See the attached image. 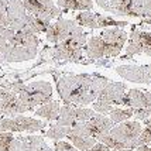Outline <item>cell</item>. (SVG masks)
Listing matches in <instances>:
<instances>
[{"instance_id":"4dcf8cb0","label":"cell","mask_w":151,"mask_h":151,"mask_svg":"<svg viewBox=\"0 0 151 151\" xmlns=\"http://www.w3.org/2000/svg\"><path fill=\"white\" fill-rule=\"evenodd\" d=\"M55 151H79L78 148H75L71 143L68 141H55V147H54Z\"/></svg>"},{"instance_id":"d4e9b609","label":"cell","mask_w":151,"mask_h":151,"mask_svg":"<svg viewBox=\"0 0 151 151\" xmlns=\"http://www.w3.org/2000/svg\"><path fill=\"white\" fill-rule=\"evenodd\" d=\"M14 31L10 28L0 27V65L4 64V54L9 48V41L13 37Z\"/></svg>"},{"instance_id":"f546056e","label":"cell","mask_w":151,"mask_h":151,"mask_svg":"<svg viewBox=\"0 0 151 151\" xmlns=\"http://www.w3.org/2000/svg\"><path fill=\"white\" fill-rule=\"evenodd\" d=\"M148 143H151V129L150 127H144L141 134H140V137H138V147L147 145Z\"/></svg>"},{"instance_id":"484cf974","label":"cell","mask_w":151,"mask_h":151,"mask_svg":"<svg viewBox=\"0 0 151 151\" xmlns=\"http://www.w3.org/2000/svg\"><path fill=\"white\" fill-rule=\"evenodd\" d=\"M69 130H71V127H62V126H58L55 123L50 127V130H47L45 136L54 141H61L62 138H65L69 134Z\"/></svg>"},{"instance_id":"7c38bea8","label":"cell","mask_w":151,"mask_h":151,"mask_svg":"<svg viewBox=\"0 0 151 151\" xmlns=\"http://www.w3.org/2000/svg\"><path fill=\"white\" fill-rule=\"evenodd\" d=\"M23 3L27 13L34 17L44 16L51 20L62 17V10L54 3V0H23Z\"/></svg>"},{"instance_id":"1f68e13d","label":"cell","mask_w":151,"mask_h":151,"mask_svg":"<svg viewBox=\"0 0 151 151\" xmlns=\"http://www.w3.org/2000/svg\"><path fill=\"white\" fill-rule=\"evenodd\" d=\"M89 151H112L109 147H106L105 144H102V143H98V144H95V147H92Z\"/></svg>"},{"instance_id":"4316f807","label":"cell","mask_w":151,"mask_h":151,"mask_svg":"<svg viewBox=\"0 0 151 151\" xmlns=\"http://www.w3.org/2000/svg\"><path fill=\"white\" fill-rule=\"evenodd\" d=\"M14 138L16 137L13 136V133L9 132L0 133V151H12Z\"/></svg>"},{"instance_id":"6da1fadb","label":"cell","mask_w":151,"mask_h":151,"mask_svg":"<svg viewBox=\"0 0 151 151\" xmlns=\"http://www.w3.org/2000/svg\"><path fill=\"white\" fill-rule=\"evenodd\" d=\"M54 81L64 105L85 107L88 105H93L98 100L99 93L109 79L98 73H61Z\"/></svg>"},{"instance_id":"cb8c5ba5","label":"cell","mask_w":151,"mask_h":151,"mask_svg":"<svg viewBox=\"0 0 151 151\" xmlns=\"http://www.w3.org/2000/svg\"><path fill=\"white\" fill-rule=\"evenodd\" d=\"M68 140L72 141V145L75 148H78L79 151H89L95 144H98V141L95 138L89 137H78V136H68Z\"/></svg>"},{"instance_id":"3957f363","label":"cell","mask_w":151,"mask_h":151,"mask_svg":"<svg viewBox=\"0 0 151 151\" xmlns=\"http://www.w3.org/2000/svg\"><path fill=\"white\" fill-rule=\"evenodd\" d=\"M143 132V127L137 120H129L116 124L109 134L99 140L112 151L116 150H136L138 148V137Z\"/></svg>"},{"instance_id":"ba28073f","label":"cell","mask_w":151,"mask_h":151,"mask_svg":"<svg viewBox=\"0 0 151 151\" xmlns=\"http://www.w3.org/2000/svg\"><path fill=\"white\" fill-rule=\"evenodd\" d=\"M79 24L75 21V19H64V17H59L57 19L55 23H52L50 28L47 30V40L48 42L51 44H59L62 41H65L66 38H69L76 30L79 28Z\"/></svg>"},{"instance_id":"52a82bcc","label":"cell","mask_w":151,"mask_h":151,"mask_svg":"<svg viewBox=\"0 0 151 151\" xmlns=\"http://www.w3.org/2000/svg\"><path fill=\"white\" fill-rule=\"evenodd\" d=\"M47 127V122L38 120L34 117H27L23 114H19L16 117H4L0 119V133H35Z\"/></svg>"},{"instance_id":"5b68a950","label":"cell","mask_w":151,"mask_h":151,"mask_svg":"<svg viewBox=\"0 0 151 151\" xmlns=\"http://www.w3.org/2000/svg\"><path fill=\"white\" fill-rule=\"evenodd\" d=\"M100 9L114 16L124 17H141L148 19L151 16V0H95Z\"/></svg>"},{"instance_id":"8992f818","label":"cell","mask_w":151,"mask_h":151,"mask_svg":"<svg viewBox=\"0 0 151 151\" xmlns=\"http://www.w3.org/2000/svg\"><path fill=\"white\" fill-rule=\"evenodd\" d=\"M113 127H114V123H113L107 116L100 114V113H96L89 122L76 123L75 126H72L68 136L95 138L99 143V140L103 137V136L109 134ZM68 136H66V137H68Z\"/></svg>"},{"instance_id":"e0dca14e","label":"cell","mask_w":151,"mask_h":151,"mask_svg":"<svg viewBox=\"0 0 151 151\" xmlns=\"http://www.w3.org/2000/svg\"><path fill=\"white\" fill-rule=\"evenodd\" d=\"M123 106L137 109H151V92L140 91V89H129L126 93Z\"/></svg>"},{"instance_id":"4fadbf2b","label":"cell","mask_w":151,"mask_h":151,"mask_svg":"<svg viewBox=\"0 0 151 151\" xmlns=\"http://www.w3.org/2000/svg\"><path fill=\"white\" fill-rule=\"evenodd\" d=\"M126 93H127V86L122 82H114V81H107V83L105 85V88L100 91L99 93L98 100L107 103L110 106H123L124 102Z\"/></svg>"},{"instance_id":"e575fe53","label":"cell","mask_w":151,"mask_h":151,"mask_svg":"<svg viewBox=\"0 0 151 151\" xmlns=\"http://www.w3.org/2000/svg\"><path fill=\"white\" fill-rule=\"evenodd\" d=\"M144 124H145V127H150V129H151V117L145 120V122H144Z\"/></svg>"},{"instance_id":"5bb4252c","label":"cell","mask_w":151,"mask_h":151,"mask_svg":"<svg viewBox=\"0 0 151 151\" xmlns=\"http://www.w3.org/2000/svg\"><path fill=\"white\" fill-rule=\"evenodd\" d=\"M24 112H27V109L20 102L19 95L7 89H0V116L16 117Z\"/></svg>"},{"instance_id":"7402d4cb","label":"cell","mask_w":151,"mask_h":151,"mask_svg":"<svg viewBox=\"0 0 151 151\" xmlns=\"http://www.w3.org/2000/svg\"><path fill=\"white\" fill-rule=\"evenodd\" d=\"M134 116V110L132 107H126V109H122V107H114L112 112L109 113V119L112 120L114 124H120L123 122H127L129 119H132Z\"/></svg>"},{"instance_id":"f1b7e54d","label":"cell","mask_w":151,"mask_h":151,"mask_svg":"<svg viewBox=\"0 0 151 151\" xmlns=\"http://www.w3.org/2000/svg\"><path fill=\"white\" fill-rule=\"evenodd\" d=\"M7 6L9 0H0V27L7 28Z\"/></svg>"},{"instance_id":"d590c367","label":"cell","mask_w":151,"mask_h":151,"mask_svg":"<svg viewBox=\"0 0 151 151\" xmlns=\"http://www.w3.org/2000/svg\"><path fill=\"white\" fill-rule=\"evenodd\" d=\"M116 151H133V150H116Z\"/></svg>"},{"instance_id":"d6a6232c","label":"cell","mask_w":151,"mask_h":151,"mask_svg":"<svg viewBox=\"0 0 151 151\" xmlns=\"http://www.w3.org/2000/svg\"><path fill=\"white\" fill-rule=\"evenodd\" d=\"M134 151H151V147H148V145H141V147L136 148Z\"/></svg>"},{"instance_id":"603a6c76","label":"cell","mask_w":151,"mask_h":151,"mask_svg":"<svg viewBox=\"0 0 151 151\" xmlns=\"http://www.w3.org/2000/svg\"><path fill=\"white\" fill-rule=\"evenodd\" d=\"M129 26V21L124 20H116L113 17L100 16L98 14V27L99 28H123Z\"/></svg>"},{"instance_id":"ffe728a7","label":"cell","mask_w":151,"mask_h":151,"mask_svg":"<svg viewBox=\"0 0 151 151\" xmlns=\"http://www.w3.org/2000/svg\"><path fill=\"white\" fill-rule=\"evenodd\" d=\"M59 110H61V105L57 100H51L45 105L40 106L38 109L34 110V114L37 117H42L45 120H57L59 116Z\"/></svg>"},{"instance_id":"83f0119b","label":"cell","mask_w":151,"mask_h":151,"mask_svg":"<svg viewBox=\"0 0 151 151\" xmlns=\"http://www.w3.org/2000/svg\"><path fill=\"white\" fill-rule=\"evenodd\" d=\"M93 110L96 113H100V114H109V113L112 112L113 109V106H110V105H107V103H103V102H100V100H96L95 103H93Z\"/></svg>"},{"instance_id":"277c9868","label":"cell","mask_w":151,"mask_h":151,"mask_svg":"<svg viewBox=\"0 0 151 151\" xmlns=\"http://www.w3.org/2000/svg\"><path fill=\"white\" fill-rule=\"evenodd\" d=\"M88 42V34L83 31L82 27H79L78 30L65 41L55 44L50 50L45 48L44 51L48 52V57L57 61L59 64H65V62H81L83 59V47Z\"/></svg>"},{"instance_id":"8d00e7d4","label":"cell","mask_w":151,"mask_h":151,"mask_svg":"<svg viewBox=\"0 0 151 151\" xmlns=\"http://www.w3.org/2000/svg\"><path fill=\"white\" fill-rule=\"evenodd\" d=\"M148 19H151V16H150V17H148Z\"/></svg>"},{"instance_id":"44dd1931","label":"cell","mask_w":151,"mask_h":151,"mask_svg":"<svg viewBox=\"0 0 151 151\" xmlns=\"http://www.w3.org/2000/svg\"><path fill=\"white\" fill-rule=\"evenodd\" d=\"M75 21L78 23L81 27H86V28H99L98 27V14L92 13V12H79L75 16Z\"/></svg>"},{"instance_id":"9a60e30c","label":"cell","mask_w":151,"mask_h":151,"mask_svg":"<svg viewBox=\"0 0 151 151\" xmlns=\"http://www.w3.org/2000/svg\"><path fill=\"white\" fill-rule=\"evenodd\" d=\"M12 151H52L42 136H19L14 138Z\"/></svg>"},{"instance_id":"d6986e66","label":"cell","mask_w":151,"mask_h":151,"mask_svg":"<svg viewBox=\"0 0 151 151\" xmlns=\"http://www.w3.org/2000/svg\"><path fill=\"white\" fill-rule=\"evenodd\" d=\"M57 3L62 12L68 10L91 12L93 9V0H57Z\"/></svg>"},{"instance_id":"7a4b0ae2","label":"cell","mask_w":151,"mask_h":151,"mask_svg":"<svg viewBox=\"0 0 151 151\" xmlns=\"http://www.w3.org/2000/svg\"><path fill=\"white\" fill-rule=\"evenodd\" d=\"M127 33L122 28H106L99 35H93L88 40L85 45L86 64L110 57H117L123 50Z\"/></svg>"},{"instance_id":"ac0fdd59","label":"cell","mask_w":151,"mask_h":151,"mask_svg":"<svg viewBox=\"0 0 151 151\" xmlns=\"http://www.w3.org/2000/svg\"><path fill=\"white\" fill-rule=\"evenodd\" d=\"M58 126L62 127H72L78 123L76 119V106L72 105H62L61 110H59V116L55 120Z\"/></svg>"},{"instance_id":"836d02e7","label":"cell","mask_w":151,"mask_h":151,"mask_svg":"<svg viewBox=\"0 0 151 151\" xmlns=\"http://www.w3.org/2000/svg\"><path fill=\"white\" fill-rule=\"evenodd\" d=\"M141 24H148V26H151V19H143L141 20Z\"/></svg>"},{"instance_id":"9c48e42d","label":"cell","mask_w":151,"mask_h":151,"mask_svg":"<svg viewBox=\"0 0 151 151\" xmlns=\"http://www.w3.org/2000/svg\"><path fill=\"white\" fill-rule=\"evenodd\" d=\"M137 54H145L151 55V33L140 30L138 27H134L130 34V42L126 50V54L122 57L123 59L132 58Z\"/></svg>"},{"instance_id":"2e32d148","label":"cell","mask_w":151,"mask_h":151,"mask_svg":"<svg viewBox=\"0 0 151 151\" xmlns=\"http://www.w3.org/2000/svg\"><path fill=\"white\" fill-rule=\"evenodd\" d=\"M38 55V48L27 45H12L9 44L6 54H4V64L12 62H26L31 61Z\"/></svg>"},{"instance_id":"30bf717a","label":"cell","mask_w":151,"mask_h":151,"mask_svg":"<svg viewBox=\"0 0 151 151\" xmlns=\"http://www.w3.org/2000/svg\"><path fill=\"white\" fill-rule=\"evenodd\" d=\"M114 71L119 76L129 82L151 85V65H119L114 68Z\"/></svg>"},{"instance_id":"8fae6325","label":"cell","mask_w":151,"mask_h":151,"mask_svg":"<svg viewBox=\"0 0 151 151\" xmlns=\"http://www.w3.org/2000/svg\"><path fill=\"white\" fill-rule=\"evenodd\" d=\"M30 14L27 13L23 0H9L7 6V28L21 31L28 24Z\"/></svg>"}]
</instances>
